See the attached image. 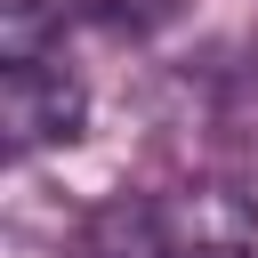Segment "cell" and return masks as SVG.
I'll use <instances>...</instances> for the list:
<instances>
[{
	"mask_svg": "<svg viewBox=\"0 0 258 258\" xmlns=\"http://www.w3.org/2000/svg\"><path fill=\"white\" fill-rule=\"evenodd\" d=\"M81 121H89V89L64 64L8 56V73H0V137H8V153L64 145V137H81Z\"/></svg>",
	"mask_w": 258,
	"mask_h": 258,
	"instance_id": "obj_1",
	"label": "cell"
},
{
	"mask_svg": "<svg viewBox=\"0 0 258 258\" xmlns=\"http://www.w3.org/2000/svg\"><path fill=\"white\" fill-rule=\"evenodd\" d=\"M89 258H177V250H161V226L145 202H113L89 234Z\"/></svg>",
	"mask_w": 258,
	"mask_h": 258,
	"instance_id": "obj_2",
	"label": "cell"
},
{
	"mask_svg": "<svg viewBox=\"0 0 258 258\" xmlns=\"http://www.w3.org/2000/svg\"><path fill=\"white\" fill-rule=\"evenodd\" d=\"M89 16H105V24H153L169 0H81Z\"/></svg>",
	"mask_w": 258,
	"mask_h": 258,
	"instance_id": "obj_4",
	"label": "cell"
},
{
	"mask_svg": "<svg viewBox=\"0 0 258 258\" xmlns=\"http://www.w3.org/2000/svg\"><path fill=\"white\" fill-rule=\"evenodd\" d=\"M0 8H8V56H32L40 32L64 24V8H81V0H0Z\"/></svg>",
	"mask_w": 258,
	"mask_h": 258,
	"instance_id": "obj_3",
	"label": "cell"
},
{
	"mask_svg": "<svg viewBox=\"0 0 258 258\" xmlns=\"http://www.w3.org/2000/svg\"><path fill=\"white\" fill-rule=\"evenodd\" d=\"M177 258H258V250H242V242H194V250H177Z\"/></svg>",
	"mask_w": 258,
	"mask_h": 258,
	"instance_id": "obj_5",
	"label": "cell"
}]
</instances>
